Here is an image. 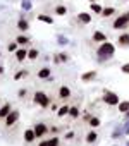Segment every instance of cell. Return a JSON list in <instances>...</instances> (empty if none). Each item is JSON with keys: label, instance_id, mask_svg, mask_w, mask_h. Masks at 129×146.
Returning a JSON list of instances; mask_svg holds the SVG:
<instances>
[{"label": "cell", "instance_id": "3", "mask_svg": "<svg viewBox=\"0 0 129 146\" xmlns=\"http://www.w3.org/2000/svg\"><path fill=\"white\" fill-rule=\"evenodd\" d=\"M35 103L40 105V107H43V108H47V107L50 105V98H48L47 93H43V91H36V95H35Z\"/></svg>", "mask_w": 129, "mask_h": 146}, {"label": "cell", "instance_id": "7", "mask_svg": "<svg viewBox=\"0 0 129 146\" xmlns=\"http://www.w3.org/2000/svg\"><path fill=\"white\" fill-rule=\"evenodd\" d=\"M33 131H35L36 137H41V136H45V134H47V131H48V129H47V125H45V124H41V122H40V124H36V125L33 127Z\"/></svg>", "mask_w": 129, "mask_h": 146}, {"label": "cell", "instance_id": "15", "mask_svg": "<svg viewBox=\"0 0 129 146\" xmlns=\"http://www.w3.org/2000/svg\"><path fill=\"white\" fill-rule=\"evenodd\" d=\"M17 29H19V31H28V29H29V23H28L24 17H21V19L17 21Z\"/></svg>", "mask_w": 129, "mask_h": 146}, {"label": "cell", "instance_id": "44", "mask_svg": "<svg viewBox=\"0 0 129 146\" xmlns=\"http://www.w3.org/2000/svg\"><path fill=\"white\" fill-rule=\"evenodd\" d=\"M0 55H2V53H0Z\"/></svg>", "mask_w": 129, "mask_h": 146}, {"label": "cell", "instance_id": "30", "mask_svg": "<svg viewBox=\"0 0 129 146\" xmlns=\"http://www.w3.org/2000/svg\"><path fill=\"white\" fill-rule=\"evenodd\" d=\"M69 115H71L72 119H78V117H79V108H78V107H71Z\"/></svg>", "mask_w": 129, "mask_h": 146}, {"label": "cell", "instance_id": "39", "mask_svg": "<svg viewBox=\"0 0 129 146\" xmlns=\"http://www.w3.org/2000/svg\"><path fill=\"white\" fill-rule=\"evenodd\" d=\"M40 146H48V141H41V143H40Z\"/></svg>", "mask_w": 129, "mask_h": 146}, {"label": "cell", "instance_id": "6", "mask_svg": "<svg viewBox=\"0 0 129 146\" xmlns=\"http://www.w3.org/2000/svg\"><path fill=\"white\" fill-rule=\"evenodd\" d=\"M95 79H96V70H88V72H84V74L81 76V81L83 83H91Z\"/></svg>", "mask_w": 129, "mask_h": 146}, {"label": "cell", "instance_id": "32", "mask_svg": "<svg viewBox=\"0 0 129 146\" xmlns=\"http://www.w3.org/2000/svg\"><path fill=\"white\" fill-rule=\"evenodd\" d=\"M7 48H9V52H14V53H16V52L19 50V48H17V41H12V43H9V46H7Z\"/></svg>", "mask_w": 129, "mask_h": 146}, {"label": "cell", "instance_id": "9", "mask_svg": "<svg viewBox=\"0 0 129 146\" xmlns=\"http://www.w3.org/2000/svg\"><path fill=\"white\" fill-rule=\"evenodd\" d=\"M38 78H40V79H48V78H52V69H50V67L40 69V70H38Z\"/></svg>", "mask_w": 129, "mask_h": 146}, {"label": "cell", "instance_id": "16", "mask_svg": "<svg viewBox=\"0 0 129 146\" xmlns=\"http://www.w3.org/2000/svg\"><path fill=\"white\" fill-rule=\"evenodd\" d=\"M117 41H119L120 46H129V33H122Z\"/></svg>", "mask_w": 129, "mask_h": 146}, {"label": "cell", "instance_id": "33", "mask_svg": "<svg viewBox=\"0 0 129 146\" xmlns=\"http://www.w3.org/2000/svg\"><path fill=\"white\" fill-rule=\"evenodd\" d=\"M120 72H124V74H129V62H126V64L120 65Z\"/></svg>", "mask_w": 129, "mask_h": 146}, {"label": "cell", "instance_id": "4", "mask_svg": "<svg viewBox=\"0 0 129 146\" xmlns=\"http://www.w3.org/2000/svg\"><path fill=\"white\" fill-rule=\"evenodd\" d=\"M127 24H129V16L127 14H120L119 17H115L112 28L114 29H124V28H127Z\"/></svg>", "mask_w": 129, "mask_h": 146}, {"label": "cell", "instance_id": "14", "mask_svg": "<svg viewBox=\"0 0 129 146\" xmlns=\"http://www.w3.org/2000/svg\"><path fill=\"white\" fill-rule=\"evenodd\" d=\"M12 112V107H11V103H5V105H2V108H0V117L2 119H5L9 113Z\"/></svg>", "mask_w": 129, "mask_h": 146}, {"label": "cell", "instance_id": "18", "mask_svg": "<svg viewBox=\"0 0 129 146\" xmlns=\"http://www.w3.org/2000/svg\"><path fill=\"white\" fill-rule=\"evenodd\" d=\"M122 134H124V125L120 124V125H117V127H115V131L112 132V139H119Z\"/></svg>", "mask_w": 129, "mask_h": 146}, {"label": "cell", "instance_id": "45", "mask_svg": "<svg viewBox=\"0 0 129 146\" xmlns=\"http://www.w3.org/2000/svg\"><path fill=\"white\" fill-rule=\"evenodd\" d=\"M0 108H2V107H0Z\"/></svg>", "mask_w": 129, "mask_h": 146}, {"label": "cell", "instance_id": "23", "mask_svg": "<svg viewBox=\"0 0 129 146\" xmlns=\"http://www.w3.org/2000/svg\"><path fill=\"white\" fill-rule=\"evenodd\" d=\"M112 14H115V9L114 7H103V11H102V16L103 17H110Z\"/></svg>", "mask_w": 129, "mask_h": 146}, {"label": "cell", "instance_id": "28", "mask_svg": "<svg viewBox=\"0 0 129 146\" xmlns=\"http://www.w3.org/2000/svg\"><path fill=\"white\" fill-rule=\"evenodd\" d=\"M102 11H103V7H102L100 4H93V2H91V12H95V14H100V16H102Z\"/></svg>", "mask_w": 129, "mask_h": 146}, {"label": "cell", "instance_id": "38", "mask_svg": "<svg viewBox=\"0 0 129 146\" xmlns=\"http://www.w3.org/2000/svg\"><path fill=\"white\" fill-rule=\"evenodd\" d=\"M4 72H5V67H4V65H0V74H4Z\"/></svg>", "mask_w": 129, "mask_h": 146}, {"label": "cell", "instance_id": "43", "mask_svg": "<svg viewBox=\"0 0 129 146\" xmlns=\"http://www.w3.org/2000/svg\"><path fill=\"white\" fill-rule=\"evenodd\" d=\"M114 146H119V144H114Z\"/></svg>", "mask_w": 129, "mask_h": 146}, {"label": "cell", "instance_id": "24", "mask_svg": "<svg viewBox=\"0 0 129 146\" xmlns=\"http://www.w3.org/2000/svg\"><path fill=\"white\" fill-rule=\"evenodd\" d=\"M69 110H71V107H67V105H64V107H60V108H59L57 115H59V117H64V115H67V113H69Z\"/></svg>", "mask_w": 129, "mask_h": 146}, {"label": "cell", "instance_id": "10", "mask_svg": "<svg viewBox=\"0 0 129 146\" xmlns=\"http://www.w3.org/2000/svg\"><path fill=\"white\" fill-rule=\"evenodd\" d=\"M93 41H95V43H105V41H108V40H107V35H103L102 31H95V33H93Z\"/></svg>", "mask_w": 129, "mask_h": 146}, {"label": "cell", "instance_id": "35", "mask_svg": "<svg viewBox=\"0 0 129 146\" xmlns=\"http://www.w3.org/2000/svg\"><path fill=\"white\" fill-rule=\"evenodd\" d=\"M48 146H59V137H52V139H48Z\"/></svg>", "mask_w": 129, "mask_h": 146}, {"label": "cell", "instance_id": "41", "mask_svg": "<svg viewBox=\"0 0 129 146\" xmlns=\"http://www.w3.org/2000/svg\"><path fill=\"white\" fill-rule=\"evenodd\" d=\"M127 16H129V11H127Z\"/></svg>", "mask_w": 129, "mask_h": 146}, {"label": "cell", "instance_id": "25", "mask_svg": "<svg viewBox=\"0 0 129 146\" xmlns=\"http://www.w3.org/2000/svg\"><path fill=\"white\" fill-rule=\"evenodd\" d=\"M16 41H17V45H26V43H29V38L26 35H19L16 38Z\"/></svg>", "mask_w": 129, "mask_h": 146}, {"label": "cell", "instance_id": "40", "mask_svg": "<svg viewBox=\"0 0 129 146\" xmlns=\"http://www.w3.org/2000/svg\"><path fill=\"white\" fill-rule=\"evenodd\" d=\"M124 115H126V120H127V119H129V112H126Z\"/></svg>", "mask_w": 129, "mask_h": 146}, {"label": "cell", "instance_id": "17", "mask_svg": "<svg viewBox=\"0 0 129 146\" xmlns=\"http://www.w3.org/2000/svg\"><path fill=\"white\" fill-rule=\"evenodd\" d=\"M38 21L40 23H45V24H53V17H50V16H47V14H40L38 16Z\"/></svg>", "mask_w": 129, "mask_h": 146}, {"label": "cell", "instance_id": "20", "mask_svg": "<svg viewBox=\"0 0 129 146\" xmlns=\"http://www.w3.org/2000/svg\"><path fill=\"white\" fill-rule=\"evenodd\" d=\"M96 137H98V134H96L95 131H90V132L86 134V143H90V144H93V143L96 141Z\"/></svg>", "mask_w": 129, "mask_h": 146}, {"label": "cell", "instance_id": "42", "mask_svg": "<svg viewBox=\"0 0 129 146\" xmlns=\"http://www.w3.org/2000/svg\"><path fill=\"white\" fill-rule=\"evenodd\" d=\"M127 146H129V141H127Z\"/></svg>", "mask_w": 129, "mask_h": 146}, {"label": "cell", "instance_id": "29", "mask_svg": "<svg viewBox=\"0 0 129 146\" xmlns=\"http://www.w3.org/2000/svg\"><path fill=\"white\" fill-rule=\"evenodd\" d=\"M21 7H23V11H31V7H33L31 0H21Z\"/></svg>", "mask_w": 129, "mask_h": 146}, {"label": "cell", "instance_id": "13", "mask_svg": "<svg viewBox=\"0 0 129 146\" xmlns=\"http://www.w3.org/2000/svg\"><path fill=\"white\" fill-rule=\"evenodd\" d=\"M35 139H36V134H35V131H33V129L24 131V141H26V143H33Z\"/></svg>", "mask_w": 129, "mask_h": 146}, {"label": "cell", "instance_id": "26", "mask_svg": "<svg viewBox=\"0 0 129 146\" xmlns=\"http://www.w3.org/2000/svg\"><path fill=\"white\" fill-rule=\"evenodd\" d=\"M38 55H40V53H38V50H36V48L28 50V58H29V60H36V58H38Z\"/></svg>", "mask_w": 129, "mask_h": 146}, {"label": "cell", "instance_id": "27", "mask_svg": "<svg viewBox=\"0 0 129 146\" xmlns=\"http://www.w3.org/2000/svg\"><path fill=\"white\" fill-rule=\"evenodd\" d=\"M88 124L91 125V129H95V127H98V125H102V122H100V119H98V117H91V119L88 120Z\"/></svg>", "mask_w": 129, "mask_h": 146}, {"label": "cell", "instance_id": "1", "mask_svg": "<svg viewBox=\"0 0 129 146\" xmlns=\"http://www.w3.org/2000/svg\"><path fill=\"white\" fill-rule=\"evenodd\" d=\"M96 55H98V60H100V62H105V60L112 58V57L115 55V46H114V43H110V41L100 43V46H98V50H96Z\"/></svg>", "mask_w": 129, "mask_h": 146}, {"label": "cell", "instance_id": "21", "mask_svg": "<svg viewBox=\"0 0 129 146\" xmlns=\"http://www.w3.org/2000/svg\"><path fill=\"white\" fill-rule=\"evenodd\" d=\"M53 12H55L57 16H66V14H67V7H66V5H57Z\"/></svg>", "mask_w": 129, "mask_h": 146}, {"label": "cell", "instance_id": "37", "mask_svg": "<svg viewBox=\"0 0 129 146\" xmlns=\"http://www.w3.org/2000/svg\"><path fill=\"white\" fill-rule=\"evenodd\" d=\"M72 137H74V132H72V131H69V132L66 134V139H72Z\"/></svg>", "mask_w": 129, "mask_h": 146}, {"label": "cell", "instance_id": "31", "mask_svg": "<svg viewBox=\"0 0 129 146\" xmlns=\"http://www.w3.org/2000/svg\"><path fill=\"white\" fill-rule=\"evenodd\" d=\"M24 76H28V72H26V70L23 69V70H19V72H16V76H14V79H16V81H19V79H23Z\"/></svg>", "mask_w": 129, "mask_h": 146}, {"label": "cell", "instance_id": "8", "mask_svg": "<svg viewBox=\"0 0 129 146\" xmlns=\"http://www.w3.org/2000/svg\"><path fill=\"white\" fill-rule=\"evenodd\" d=\"M91 19H93V17H91L90 12H79V14H78V21H79L81 24H90Z\"/></svg>", "mask_w": 129, "mask_h": 146}, {"label": "cell", "instance_id": "11", "mask_svg": "<svg viewBox=\"0 0 129 146\" xmlns=\"http://www.w3.org/2000/svg\"><path fill=\"white\" fill-rule=\"evenodd\" d=\"M69 96H71V90H69L67 86H60V88H59V98L67 100Z\"/></svg>", "mask_w": 129, "mask_h": 146}, {"label": "cell", "instance_id": "34", "mask_svg": "<svg viewBox=\"0 0 129 146\" xmlns=\"http://www.w3.org/2000/svg\"><path fill=\"white\" fill-rule=\"evenodd\" d=\"M59 58H60V62H67L69 60V55L66 52H62V53H59Z\"/></svg>", "mask_w": 129, "mask_h": 146}, {"label": "cell", "instance_id": "22", "mask_svg": "<svg viewBox=\"0 0 129 146\" xmlns=\"http://www.w3.org/2000/svg\"><path fill=\"white\" fill-rule=\"evenodd\" d=\"M57 43H59L60 46H66V45L69 43V38L64 36V35H57Z\"/></svg>", "mask_w": 129, "mask_h": 146}, {"label": "cell", "instance_id": "2", "mask_svg": "<svg viewBox=\"0 0 129 146\" xmlns=\"http://www.w3.org/2000/svg\"><path fill=\"white\" fill-rule=\"evenodd\" d=\"M102 100L108 105V107H117L119 103H120V98H119V95L117 93H114V91H103V96H102Z\"/></svg>", "mask_w": 129, "mask_h": 146}, {"label": "cell", "instance_id": "19", "mask_svg": "<svg viewBox=\"0 0 129 146\" xmlns=\"http://www.w3.org/2000/svg\"><path fill=\"white\" fill-rule=\"evenodd\" d=\"M117 108H119V112H122V113L129 112V100H124V102H120V103L117 105Z\"/></svg>", "mask_w": 129, "mask_h": 146}, {"label": "cell", "instance_id": "36", "mask_svg": "<svg viewBox=\"0 0 129 146\" xmlns=\"http://www.w3.org/2000/svg\"><path fill=\"white\" fill-rule=\"evenodd\" d=\"M17 95H19V98H24V96H26V90H19Z\"/></svg>", "mask_w": 129, "mask_h": 146}, {"label": "cell", "instance_id": "5", "mask_svg": "<svg viewBox=\"0 0 129 146\" xmlns=\"http://www.w3.org/2000/svg\"><path fill=\"white\" fill-rule=\"evenodd\" d=\"M17 119H19V112H17V110H12V112L5 117V124L11 127V125H14V124L17 122Z\"/></svg>", "mask_w": 129, "mask_h": 146}, {"label": "cell", "instance_id": "12", "mask_svg": "<svg viewBox=\"0 0 129 146\" xmlns=\"http://www.w3.org/2000/svg\"><path fill=\"white\" fill-rule=\"evenodd\" d=\"M16 58H17V62H24V58H28V50L26 48H19L16 52Z\"/></svg>", "mask_w": 129, "mask_h": 146}]
</instances>
